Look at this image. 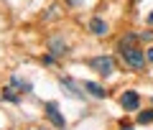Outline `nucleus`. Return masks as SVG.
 I'll return each instance as SVG.
<instances>
[{
	"mask_svg": "<svg viewBox=\"0 0 153 130\" xmlns=\"http://www.w3.org/2000/svg\"><path fill=\"white\" fill-rule=\"evenodd\" d=\"M133 3H138V0H133Z\"/></svg>",
	"mask_w": 153,
	"mask_h": 130,
	"instance_id": "nucleus-19",
	"label": "nucleus"
},
{
	"mask_svg": "<svg viewBox=\"0 0 153 130\" xmlns=\"http://www.w3.org/2000/svg\"><path fill=\"white\" fill-rule=\"evenodd\" d=\"M89 31H92L94 36H105V33H107V21H102V18H92V21H89Z\"/></svg>",
	"mask_w": 153,
	"mask_h": 130,
	"instance_id": "nucleus-10",
	"label": "nucleus"
},
{
	"mask_svg": "<svg viewBox=\"0 0 153 130\" xmlns=\"http://www.w3.org/2000/svg\"><path fill=\"white\" fill-rule=\"evenodd\" d=\"M120 130H133V128H130V125H123V128H120Z\"/></svg>",
	"mask_w": 153,
	"mask_h": 130,
	"instance_id": "nucleus-18",
	"label": "nucleus"
},
{
	"mask_svg": "<svg viewBox=\"0 0 153 130\" xmlns=\"http://www.w3.org/2000/svg\"><path fill=\"white\" fill-rule=\"evenodd\" d=\"M138 43V33H125L120 38V49H128V46H135Z\"/></svg>",
	"mask_w": 153,
	"mask_h": 130,
	"instance_id": "nucleus-11",
	"label": "nucleus"
},
{
	"mask_svg": "<svg viewBox=\"0 0 153 130\" xmlns=\"http://www.w3.org/2000/svg\"><path fill=\"white\" fill-rule=\"evenodd\" d=\"M0 97L5 100V102H10V105H21V92H16V89H13L10 84H8V87H3Z\"/></svg>",
	"mask_w": 153,
	"mask_h": 130,
	"instance_id": "nucleus-9",
	"label": "nucleus"
},
{
	"mask_svg": "<svg viewBox=\"0 0 153 130\" xmlns=\"http://www.w3.org/2000/svg\"><path fill=\"white\" fill-rule=\"evenodd\" d=\"M138 38H140V41H153V31H143V33H138Z\"/></svg>",
	"mask_w": 153,
	"mask_h": 130,
	"instance_id": "nucleus-14",
	"label": "nucleus"
},
{
	"mask_svg": "<svg viewBox=\"0 0 153 130\" xmlns=\"http://www.w3.org/2000/svg\"><path fill=\"white\" fill-rule=\"evenodd\" d=\"M59 87L69 94V97H74V100H84V94H87V92H84V87H79L71 77H61V79H59Z\"/></svg>",
	"mask_w": 153,
	"mask_h": 130,
	"instance_id": "nucleus-4",
	"label": "nucleus"
},
{
	"mask_svg": "<svg viewBox=\"0 0 153 130\" xmlns=\"http://www.w3.org/2000/svg\"><path fill=\"white\" fill-rule=\"evenodd\" d=\"M44 112H46V117H49V123L54 125V128H59V130L66 128V120H64V115H61V110H59L56 102H46L44 105Z\"/></svg>",
	"mask_w": 153,
	"mask_h": 130,
	"instance_id": "nucleus-3",
	"label": "nucleus"
},
{
	"mask_svg": "<svg viewBox=\"0 0 153 130\" xmlns=\"http://www.w3.org/2000/svg\"><path fill=\"white\" fill-rule=\"evenodd\" d=\"M153 123V110H143L138 115V125H151Z\"/></svg>",
	"mask_w": 153,
	"mask_h": 130,
	"instance_id": "nucleus-12",
	"label": "nucleus"
},
{
	"mask_svg": "<svg viewBox=\"0 0 153 130\" xmlns=\"http://www.w3.org/2000/svg\"><path fill=\"white\" fill-rule=\"evenodd\" d=\"M8 84H10L13 89H16V92H21V94H28V92H33V84H31L28 79H23V77H18V74H13Z\"/></svg>",
	"mask_w": 153,
	"mask_h": 130,
	"instance_id": "nucleus-7",
	"label": "nucleus"
},
{
	"mask_svg": "<svg viewBox=\"0 0 153 130\" xmlns=\"http://www.w3.org/2000/svg\"><path fill=\"white\" fill-rule=\"evenodd\" d=\"M146 59H148V61H151V64H153V46H151V49L146 51Z\"/></svg>",
	"mask_w": 153,
	"mask_h": 130,
	"instance_id": "nucleus-15",
	"label": "nucleus"
},
{
	"mask_svg": "<svg viewBox=\"0 0 153 130\" xmlns=\"http://www.w3.org/2000/svg\"><path fill=\"white\" fill-rule=\"evenodd\" d=\"M151 102H153V100H151Z\"/></svg>",
	"mask_w": 153,
	"mask_h": 130,
	"instance_id": "nucleus-20",
	"label": "nucleus"
},
{
	"mask_svg": "<svg viewBox=\"0 0 153 130\" xmlns=\"http://www.w3.org/2000/svg\"><path fill=\"white\" fill-rule=\"evenodd\" d=\"M49 49H51V54H54V56H64L66 51H69V43H66L61 36H51L49 38Z\"/></svg>",
	"mask_w": 153,
	"mask_h": 130,
	"instance_id": "nucleus-6",
	"label": "nucleus"
},
{
	"mask_svg": "<svg viewBox=\"0 0 153 130\" xmlns=\"http://www.w3.org/2000/svg\"><path fill=\"white\" fill-rule=\"evenodd\" d=\"M66 3H69V5H74V8H76V5H82V0H66Z\"/></svg>",
	"mask_w": 153,
	"mask_h": 130,
	"instance_id": "nucleus-16",
	"label": "nucleus"
},
{
	"mask_svg": "<svg viewBox=\"0 0 153 130\" xmlns=\"http://www.w3.org/2000/svg\"><path fill=\"white\" fill-rule=\"evenodd\" d=\"M120 54H123V61H125V66L128 69H133V71H140L143 66H146V51H140L138 46H128V49H120Z\"/></svg>",
	"mask_w": 153,
	"mask_h": 130,
	"instance_id": "nucleus-1",
	"label": "nucleus"
},
{
	"mask_svg": "<svg viewBox=\"0 0 153 130\" xmlns=\"http://www.w3.org/2000/svg\"><path fill=\"white\" fill-rule=\"evenodd\" d=\"M82 87H84V92H87V94H92V97H97V100H105V97H107L105 87H100L97 82H82Z\"/></svg>",
	"mask_w": 153,
	"mask_h": 130,
	"instance_id": "nucleus-8",
	"label": "nucleus"
},
{
	"mask_svg": "<svg viewBox=\"0 0 153 130\" xmlns=\"http://www.w3.org/2000/svg\"><path fill=\"white\" fill-rule=\"evenodd\" d=\"M120 107L128 110V112H135L138 107H140V94L135 92V89H128V92L120 94Z\"/></svg>",
	"mask_w": 153,
	"mask_h": 130,
	"instance_id": "nucleus-5",
	"label": "nucleus"
},
{
	"mask_svg": "<svg viewBox=\"0 0 153 130\" xmlns=\"http://www.w3.org/2000/svg\"><path fill=\"white\" fill-rule=\"evenodd\" d=\"M146 21H148V23H151V26H153V10L148 13V18H146Z\"/></svg>",
	"mask_w": 153,
	"mask_h": 130,
	"instance_id": "nucleus-17",
	"label": "nucleus"
},
{
	"mask_svg": "<svg viewBox=\"0 0 153 130\" xmlns=\"http://www.w3.org/2000/svg\"><path fill=\"white\" fill-rule=\"evenodd\" d=\"M41 61H44L46 66H54V64H56V56H54V54H44V56H41Z\"/></svg>",
	"mask_w": 153,
	"mask_h": 130,
	"instance_id": "nucleus-13",
	"label": "nucleus"
},
{
	"mask_svg": "<svg viewBox=\"0 0 153 130\" xmlns=\"http://www.w3.org/2000/svg\"><path fill=\"white\" fill-rule=\"evenodd\" d=\"M87 64H89V69H94L100 77H110L115 71V59L112 56H105V54L102 56H92Z\"/></svg>",
	"mask_w": 153,
	"mask_h": 130,
	"instance_id": "nucleus-2",
	"label": "nucleus"
}]
</instances>
